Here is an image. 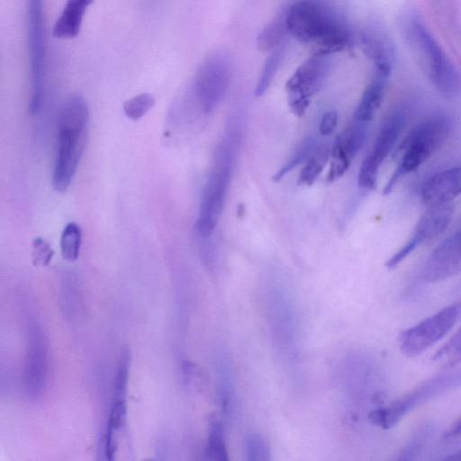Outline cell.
I'll list each match as a JSON object with an SVG mask.
<instances>
[{
	"instance_id": "obj_1",
	"label": "cell",
	"mask_w": 461,
	"mask_h": 461,
	"mask_svg": "<svg viewBox=\"0 0 461 461\" xmlns=\"http://www.w3.org/2000/svg\"><path fill=\"white\" fill-rule=\"evenodd\" d=\"M288 33L313 47V53L330 55L346 49L351 36L346 22L321 0H298L285 11Z\"/></svg>"
},
{
	"instance_id": "obj_2",
	"label": "cell",
	"mask_w": 461,
	"mask_h": 461,
	"mask_svg": "<svg viewBox=\"0 0 461 461\" xmlns=\"http://www.w3.org/2000/svg\"><path fill=\"white\" fill-rule=\"evenodd\" d=\"M89 109L80 95H70L61 105L57 120V149L52 185L66 192L85 151L88 136Z\"/></svg>"
},
{
	"instance_id": "obj_3",
	"label": "cell",
	"mask_w": 461,
	"mask_h": 461,
	"mask_svg": "<svg viewBox=\"0 0 461 461\" xmlns=\"http://www.w3.org/2000/svg\"><path fill=\"white\" fill-rule=\"evenodd\" d=\"M451 128L452 122L445 114L433 115L418 124L406 138L401 160L384 193H390L400 178L426 162L447 140Z\"/></svg>"
},
{
	"instance_id": "obj_4",
	"label": "cell",
	"mask_w": 461,
	"mask_h": 461,
	"mask_svg": "<svg viewBox=\"0 0 461 461\" xmlns=\"http://www.w3.org/2000/svg\"><path fill=\"white\" fill-rule=\"evenodd\" d=\"M232 152L231 143L224 141L214 155L213 168L202 193L195 223L196 232L201 238L211 236L223 210L231 175Z\"/></svg>"
},
{
	"instance_id": "obj_5",
	"label": "cell",
	"mask_w": 461,
	"mask_h": 461,
	"mask_svg": "<svg viewBox=\"0 0 461 461\" xmlns=\"http://www.w3.org/2000/svg\"><path fill=\"white\" fill-rule=\"evenodd\" d=\"M459 386H461V368L449 369L431 376L386 406L370 411L368 420L375 426L385 429H390L418 406Z\"/></svg>"
},
{
	"instance_id": "obj_6",
	"label": "cell",
	"mask_w": 461,
	"mask_h": 461,
	"mask_svg": "<svg viewBox=\"0 0 461 461\" xmlns=\"http://www.w3.org/2000/svg\"><path fill=\"white\" fill-rule=\"evenodd\" d=\"M27 41L31 67V97L28 111L32 115H35L41 109L44 95L46 31L43 0H28Z\"/></svg>"
},
{
	"instance_id": "obj_7",
	"label": "cell",
	"mask_w": 461,
	"mask_h": 461,
	"mask_svg": "<svg viewBox=\"0 0 461 461\" xmlns=\"http://www.w3.org/2000/svg\"><path fill=\"white\" fill-rule=\"evenodd\" d=\"M460 319L461 299L403 330L398 338L402 353L408 357L420 355L444 338Z\"/></svg>"
},
{
	"instance_id": "obj_8",
	"label": "cell",
	"mask_w": 461,
	"mask_h": 461,
	"mask_svg": "<svg viewBox=\"0 0 461 461\" xmlns=\"http://www.w3.org/2000/svg\"><path fill=\"white\" fill-rule=\"evenodd\" d=\"M409 29L434 87L445 97L454 96L460 87L456 70L421 23L413 20Z\"/></svg>"
},
{
	"instance_id": "obj_9",
	"label": "cell",
	"mask_w": 461,
	"mask_h": 461,
	"mask_svg": "<svg viewBox=\"0 0 461 461\" xmlns=\"http://www.w3.org/2000/svg\"><path fill=\"white\" fill-rule=\"evenodd\" d=\"M230 75L229 58L221 52L211 54L198 68L193 81V93L205 113L213 112L223 99Z\"/></svg>"
},
{
	"instance_id": "obj_10",
	"label": "cell",
	"mask_w": 461,
	"mask_h": 461,
	"mask_svg": "<svg viewBox=\"0 0 461 461\" xmlns=\"http://www.w3.org/2000/svg\"><path fill=\"white\" fill-rule=\"evenodd\" d=\"M330 55L316 54L305 59L285 84L288 103L292 112L301 117L311 98L319 91L330 68Z\"/></svg>"
},
{
	"instance_id": "obj_11",
	"label": "cell",
	"mask_w": 461,
	"mask_h": 461,
	"mask_svg": "<svg viewBox=\"0 0 461 461\" xmlns=\"http://www.w3.org/2000/svg\"><path fill=\"white\" fill-rule=\"evenodd\" d=\"M454 215L453 203L428 205L420 218L410 239L385 263L388 269L394 268L404 260L416 248L436 239L443 233Z\"/></svg>"
},
{
	"instance_id": "obj_12",
	"label": "cell",
	"mask_w": 461,
	"mask_h": 461,
	"mask_svg": "<svg viewBox=\"0 0 461 461\" xmlns=\"http://www.w3.org/2000/svg\"><path fill=\"white\" fill-rule=\"evenodd\" d=\"M407 111L396 108L384 119L373 149L363 160L360 169V177L367 182L377 180L381 164L394 149L407 122Z\"/></svg>"
},
{
	"instance_id": "obj_13",
	"label": "cell",
	"mask_w": 461,
	"mask_h": 461,
	"mask_svg": "<svg viewBox=\"0 0 461 461\" xmlns=\"http://www.w3.org/2000/svg\"><path fill=\"white\" fill-rule=\"evenodd\" d=\"M461 273V228L441 241L426 261L422 278L436 283Z\"/></svg>"
},
{
	"instance_id": "obj_14",
	"label": "cell",
	"mask_w": 461,
	"mask_h": 461,
	"mask_svg": "<svg viewBox=\"0 0 461 461\" xmlns=\"http://www.w3.org/2000/svg\"><path fill=\"white\" fill-rule=\"evenodd\" d=\"M48 374V344L41 329L36 325L30 331L26 360L25 385L27 394L38 399L46 385Z\"/></svg>"
},
{
	"instance_id": "obj_15",
	"label": "cell",
	"mask_w": 461,
	"mask_h": 461,
	"mask_svg": "<svg viewBox=\"0 0 461 461\" xmlns=\"http://www.w3.org/2000/svg\"><path fill=\"white\" fill-rule=\"evenodd\" d=\"M461 194V165L432 175L421 187V197L428 204L452 203Z\"/></svg>"
},
{
	"instance_id": "obj_16",
	"label": "cell",
	"mask_w": 461,
	"mask_h": 461,
	"mask_svg": "<svg viewBox=\"0 0 461 461\" xmlns=\"http://www.w3.org/2000/svg\"><path fill=\"white\" fill-rule=\"evenodd\" d=\"M360 46L365 55L374 61L376 71L390 75L394 57L393 48L382 31L371 28L363 32Z\"/></svg>"
},
{
	"instance_id": "obj_17",
	"label": "cell",
	"mask_w": 461,
	"mask_h": 461,
	"mask_svg": "<svg viewBox=\"0 0 461 461\" xmlns=\"http://www.w3.org/2000/svg\"><path fill=\"white\" fill-rule=\"evenodd\" d=\"M94 1L67 0L60 15L54 23L53 36L58 39H73L77 37L80 32L86 11Z\"/></svg>"
},
{
	"instance_id": "obj_18",
	"label": "cell",
	"mask_w": 461,
	"mask_h": 461,
	"mask_svg": "<svg viewBox=\"0 0 461 461\" xmlns=\"http://www.w3.org/2000/svg\"><path fill=\"white\" fill-rule=\"evenodd\" d=\"M389 74L376 71L365 89L354 113V120L369 122L382 103Z\"/></svg>"
},
{
	"instance_id": "obj_19",
	"label": "cell",
	"mask_w": 461,
	"mask_h": 461,
	"mask_svg": "<svg viewBox=\"0 0 461 461\" xmlns=\"http://www.w3.org/2000/svg\"><path fill=\"white\" fill-rule=\"evenodd\" d=\"M288 33L286 14H279L273 19L258 34L256 45L261 52L272 51L280 46Z\"/></svg>"
},
{
	"instance_id": "obj_20",
	"label": "cell",
	"mask_w": 461,
	"mask_h": 461,
	"mask_svg": "<svg viewBox=\"0 0 461 461\" xmlns=\"http://www.w3.org/2000/svg\"><path fill=\"white\" fill-rule=\"evenodd\" d=\"M368 134V122L354 120L337 138L351 158L361 149Z\"/></svg>"
},
{
	"instance_id": "obj_21",
	"label": "cell",
	"mask_w": 461,
	"mask_h": 461,
	"mask_svg": "<svg viewBox=\"0 0 461 461\" xmlns=\"http://www.w3.org/2000/svg\"><path fill=\"white\" fill-rule=\"evenodd\" d=\"M330 155V150L328 148H316L300 172L298 185H312L326 166Z\"/></svg>"
},
{
	"instance_id": "obj_22",
	"label": "cell",
	"mask_w": 461,
	"mask_h": 461,
	"mask_svg": "<svg viewBox=\"0 0 461 461\" xmlns=\"http://www.w3.org/2000/svg\"><path fill=\"white\" fill-rule=\"evenodd\" d=\"M430 423H424L420 425L412 433L411 438L400 450L397 460H412L423 451L432 431L433 426Z\"/></svg>"
},
{
	"instance_id": "obj_23",
	"label": "cell",
	"mask_w": 461,
	"mask_h": 461,
	"mask_svg": "<svg viewBox=\"0 0 461 461\" xmlns=\"http://www.w3.org/2000/svg\"><path fill=\"white\" fill-rule=\"evenodd\" d=\"M432 360L447 369L461 363V327L436 351Z\"/></svg>"
},
{
	"instance_id": "obj_24",
	"label": "cell",
	"mask_w": 461,
	"mask_h": 461,
	"mask_svg": "<svg viewBox=\"0 0 461 461\" xmlns=\"http://www.w3.org/2000/svg\"><path fill=\"white\" fill-rule=\"evenodd\" d=\"M82 242V230L76 222L68 223L61 233L60 251L63 258L68 261L77 259Z\"/></svg>"
},
{
	"instance_id": "obj_25",
	"label": "cell",
	"mask_w": 461,
	"mask_h": 461,
	"mask_svg": "<svg viewBox=\"0 0 461 461\" xmlns=\"http://www.w3.org/2000/svg\"><path fill=\"white\" fill-rule=\"evenodd\" d=\"M207 455L215 461L228 460L222 424L212 419L209 424Z\"/></svg>"
},
{
	"instance_id": "obj_26",
	"label": "cell",
	"mask_w": 461,
	"mask_h": 461,
	"mask_svg": "<svg viewBox=\"0 0 461 461\" xmlns=\"http://www.w3.org/2000/svg\"><path fill=\"white\" fill-rule=\"evenodd\" d=\"M285 46L282 43L276 49L272 50L265 62L261 75L255 89V95L261 96L267 90L276 72L281 63L285 53Z\"/></svg>"
},
{
	"instance_id": "obj_27",
	"label": "cell",
	"mask_w": 461,
	"mask_h": 461,
	"mask_svg": "<svg viewBox=\"0 0 461 461\" xmlns=\"http://www.w3.org/2000/svg\"><path fill=\"white\" fill-rule=\"evenodd\" d=\"M316 148L317 145L315 138L307 137L303 140L293 156L273 176V181H280L288 172L293 170L305 159H308Z\"/></svg>"
},
{
	"instance_id": "obj_28",
	"label": "cell",
	"mask_w": 461,
	"mask_h": 461,
	"mask_svg": "<svg viewBox=\"0 0 461 461\" xmlns=\"http://www.w3.org/2000/svg\"><path fill=\"white\" fill-rule=\"evenodd\" d=\"M156 99L149 93L139 94L122 104L124 114L132 121H138L143 117L155 104Z\"/></svg>"
},
{
	"instance_id": "obj_29",
	"label": "cell",
	"mask_w": 461,
	"mask_h": 461,
	"mask_svg": "<svg viewBox=\"0 0 461 461\" xmlns=\"http://www.w3.org/2000/svg\"><path fill=\"white\" fill-rule=\"evenodd\" d=\"M331 158L332 160L328 174V180L330 182H333L341 177L349 167L352 159L337 138L331 150Z\"/></svg>"
},
{
	"instance_id": "obj_30",
	"label": "cell",
	"mask_w": 461,
	"mask_h": 461,
	"mask_svg": "<svg viewBox=\"0 0 461 461\" xmlns=\"http://www.w3.org/2000/svg\"><path fill=\"white\" fill-rule=\"evenodd\" d=\"M129 355L127 353H123L120 360L118 370L114 378L113 400L125 399L129 378Z\"/></svg>"
},
{
	"instance_id": "obj_31",
	"label": "cell",
	"mask_w": 461,
	"mask_h": 461,
	"mask_svg": "<svg viewBox=\"0 0 461 461\" xmlns=\"http://www.w3.org/2000/svg\"><path fill=\"white\" fill-rule=\"evenodd\" d=\"M247 458L251 461H263L270 459L269 447L263 438L250 436L247 439Z\"/></svg>"
},
{
	"instance_id": "obj_32",
	"label": "cell",
	"mask_w": 461,
	"mask_h": 461,
	"mask_svg": "<svg viewBox=\"0 0 461 461\" xmlns=\"http://www.w3.org/2000/svg\"><path fill=\"white\" fill-rule=\"evenodd\" d=\"M54 251L48 241L37 237L32 241V264L37 267L49 265Z\"/></svg>"
},
{
	"instance_id": "obj_33",
	"label": "cell",
	"mask_w": 461,
	"mask_h": 461,
	"mask_svg": "<svg viewBox=\"0 0 461 461\" xmlns=\"http://www.w3.org/2000/svg\"><path fill=\"white\" fill-rule=\"evenodd\" d=\"M126 417L125 399H114L107 423V431L116 433L123 425Z\"/></svg>"
},
{
	"instance_id": "obj_34",
	"label": "cell",
	"mask_w": 461,
	"mask_h": 461,
	"mask_svg": "<svg viewBox=\"0 0 461 461\" xmlns=\"http://www.w3.org/2000/svg\"><path fill=\"white\" fill-rule=\"evenodd\" d=\"M338 122V113L335 111H327L321 117L319 131L321 135L330 134Z\"/></svg>"
},
{
	"instance_id": "obj_35",
	"label": "cell",
	"mask_w": 461,
	"mask_h": 461,
	"mask_svg": "<svg viewBox=\"0 0 461 461\" xmlns=\"http://www.w3.org/2000/svg\"><path fill=\"white\" fill-rule=\"evenodd\" d=\"M461 437V416L445 432L446 439H453Z\"/></svg>"
},
{
	"instance_id": "obj_36",
	"label": "cell",
	"mask_w": 461,
	"mask_h": 461,
	"mask_svg": "<svg viewBox=\"0 0 461 461\" xmlns=\"http://www.w3.org/2000/svg\"><path fill=\"white\" fill-rule=\"evenodd\" d=\"M445 460H461V448L454 451L453 453L449 454L448 456L444 457Z\"/></svg>"
}]
</instances>
